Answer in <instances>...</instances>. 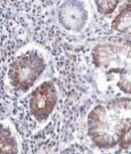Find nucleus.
<instances>
[{
	"label": "nucleus",
	"mask_w": 131,
	"mask_h": 154,
	"mask_svg": "<svg viewBox=\"0 0 131 154\" xmlns=\"http://www.w3.org/2000/svg\"><path fill=\"white\" fill-rule=\"evenodd\" d=\"M88 134L101 149L131 147V98L96 106L88 116Z\"/></svg>",
	"instance_id": "1"
},
{
	"label": "nucleus",
	"mask_w": 131,
	"mask_h": 154,
	"mask_svg": "<svg viewBox=\"0 0 131 154\" xmlns=\"http://www.w3.org/2000/svg\"><path fill=\"white\" fill-rule=\"evenodd\" d=\"M95 66L106 73L118 75L117 86L131 94V43L113 41L97 45L92 51Z\"/></svg>",
	"instance_id": "2"
},
{
	"label": "nucleus",
	"mask_w": 131,
	"mask_h": 154,
	"mask_svg": "<svg viewBox=\"0 0 131 154\" xmlns=\"http://www.w3.org/2000/svg\"><path fill=\"white\" fill-rule=\"evenodd\" d=\"M46 68L40 51L33 48H23L16 54L8 71L9 86L19 92H27Z\"/></svg>",
	"instance_id": "3"
},
{
	"label": "nucleus",
	"mask_w": 131,
	"mask_h": 154,
	"mask_svg": "<svg viewBox=\"0 0 131 154\" xmlns=\"http://www.w3.org/2000/svg\"><path fill=\"white\" fill-rule=\"evenodd\" d=\"M57 91L53 82L44 81L32 91L28 106L31 115L37 122L43 123L48 120L56 108Z\"/></svg>",
	"instance_id": "4"
},
{
	"label": "nucleus",
	"mask_w": 131,
	"mask_h": 154,
	"mask_svg": "<svg viewBox=\"0 0 131 154\" xmlns=\"http://www.w3.org/2000/svg\"><path fill=\"white\" fill-rule=\"evenodd\" d=\"M20 142L12 125L0 120V154H20Z\"/></svg>",
	"instance_id": "5"
},
{
	"label": "nucleus",
	"mask_w": 131,
	"mask_h": 154,
	"mask_svg": "<svg viewBox=\"0 0 131 154\" xmlns=\"http://www.w3.org/2000/svg\"><path fill=\"white\" fill-rule=\"evenodd\" d=\"M125 6L114 19L112 26L114 30L131 34V2H125Z\"/></svg>",
	"instance_id": "6"
},
{
	"label": "nucleus",
	"mask_w": 131,
	"mask_h": 154,
	"mask_svg": "<svg viewBox=\"0 0 131 154\" xmlns=\"http://www.w3.org/2000/svg\"><path fill=\"white\" fill-rule=\"evenodd\" d=\"M119 2L118 1H100L95 3L97 4L99 12L103 14H109L114 11Z\"/></svg>",
	"instance_id": "7"
}]
</instances>
